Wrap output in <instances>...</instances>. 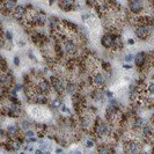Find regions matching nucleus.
<instances>
[{"mask_svg":"<svg viewBox=\"0 0 154 154\" xmlns=\"http://www.w3.org/2000/svg\"><path fill=\"white\" fill-rule=\"evenodd\" d=\"M20 64H21L20 57H19V56H14V57H13V65H14L15 67H19Z\"/></svg>","mask_w":154,"mask_h":154,"instance_id":"nucleus-15","label":"nucleus"},{"mask_svg":"<svg viewBox=\"0 0 154 154\" xmlns=\"http://www.w3.org/2000/svg\"><path fill=\"white\" fill-rule=\"evenodd\" d=\"M60 154H65V153H64V152H63V153H60Z\"/></svg>","mask_w":154,"mask_h":154,"instance_id":"nucleus-27","label":"nucleus"},{"mask_svg":"<svg viewBox=\"0 0 154 154\" xmlns=\"http://www.w3.org/2000/svg\"><path fill=\"white\" fill-rule=\"evenodd\" d=\"M73 154H82V153H81V151H79V150H76V151L73 152Z\"/></svg>","mask_w":154,"mask_h":154,"instance_id":"nucleus-24","label":"nucleus"},{"mask_svg":"<svg viewBox=\"0 0 154 154\" xmlns=\"http://www.w3.org/2000/svg\"><path fill=\"white\" fill-rule=\"evenodd\" d=\"M112 44H114V35L109 34V33H104L101 37V45L108 50V51H111L112 49Z\"/></svg>","mask_w":154,"mask_h":154,"instance_id":"nucleus-5","label":"nucleus"},{"mask_svg":"<svg viewBox=\"0 0 154 154\" xmlns=\"http://www.w3.org/2000/svg\"><path fill=\"white\" fill-rule=\"evenodd\" d=\"M34 154H45V152H42V151H40V150H36Z\"/></svg>","mask_w":154,"mask_h":154,"instance_id":"nucleus-23","label":"nucleus"},{"mask_svg":"<svg viewBox=\"0 0 154 154\" xmlns=\"http://www.w3.org/2000/svg\"><path fill=\"white\" fill-rule=\"evenodd\" d=\"M56 153L57 154H60V153H63V148H60V147H58L57 150H56Z\"/></svg>","mask_w":154,"mask_h":154,"instance_id":"nucleus-22","label":"nucleus"},{"mask_svg":"<svg viewBox=\"0 0 154 154\" xmlns=\"http://www.w3.org/2000/svg\"><path fill=\"white\" fill-rule=\"evenodd\" d=\"M28 56H29V58H30L31 60H35V62H37V59H36V57H35V55H34L33 50H29V51H28Z\"/></svg>","mask_w":154,"mask_h":154,"instance_id":"nucleus-19","label":"nucleus"},{"mask_svg":"<svg viewBox=\"0 0 154 154\" xmlns=\"http://www.w3.org/2000/svg\"><path fill=\"white\" fill-rule=\"evenodd\" d=\"M78 92V83L72 80V79H67L65 80V94L72 96L73 94H76Z\"/></svg>","mask_w":154,"mask_h":154,"instance_id":"nucleus-7","label":"nucleus"},{"mask_svg":"<svg viewBox=\"0 0 154 154\" xmlns=\"http://www.w3.org/2000/svg\"><path fill=\"white\" fill-rule=\"evenodd\" d=\"M16 1H13V0H7V1H1V10L5 15H8V14H12L14 8L16 7Z\"/></svg>","mask_w":154,"mask_h":154,"instance_id":"nucleus-6","label":"nucleus"},{"mask_svg":"<svg viewBox=\"0 0 154 154\" xmlns=\"http://www.w3.org/2000/svg\"><path fill=\"white\" fill-rule=\"evenodd\" d=\"M135 44H136V40H133V38H128V40H126V45L132 46V45H135Z\"/></svg>","mask_w":154,"mask_h":154,"instance_id":"nucleus-18","label":"nucleus"},{"mask_svg":"<svg viewBox=\"0 0 154 154\" xmlns=\"http://www.w3.org/2000/svg\"><path fill=\"white\" fill-rule=\"evenodd\" d=\"M58 6L63 12L74 10V2L73 1H60V2H58Z\"/></svg>","mask_w":154,"mask_h":154,"instance_id":"nucleus-10","label":"nucleus"},{"mask_svg":"<svg viewBox=\"0 0 154 154\" xmlns=\"http://www.w3.org/2000/svg\"><path fill=\"white\" fill-rule=\"evenodd\" d=\"M20 154H26V153H24V152H21V153H20Z\"/></svg>","mask_w":154,"mask_h":154,"instance_id":"nucleus-26","label":"nucleus"},{"mask_svg":"<svg viewBox=\"0 0 154 154\" xmlns=\"http://www.w3.org/2000/svg\"><path fill=\"white\" fill-rule=\"evenodd\" d=\"M124 62H125V64H129V63L133 62V55L132 53H126L124 56Z\"/></svg>","mask_w":154,"mask_h":154,"instance_id":"nucleus-14","label":"nucleus"},{"mask_svg":"<svg viewBox=\"0 0 154 154\" xmlns=\"http://www.w3.org/2000/svg\"><path fill=\"white\" fill-rule=\"evenodd\" d=\"M94 146H95V142H94L93 139H89V138H88L87 142H86V147L90 150V148H93Z\"/></svg>","mask_w":154,"mask_h":154,"instance_id":"nucleus-16","label":"nucleus"},{"mask_svg":"<svg viewBox=\"0 0 154 154\" xmlns=\"http://www.w3.org/2000/svg\"><path fill=\"white\" fill-rule=\"evenodd\" d=\"M128 10L129 13H131L132 15H142L145 13L146 10V7H145V2L143 1H139V0H131V1H128Z\"/></svg>","mask_w":154,"mask_h":154,"instance_id":"nucleus-3","label":"nucleus"},{"mask_svg":"<svg viewBox=\"0 0 154 154\" xmlns=\"http://www.w3.org/2000/svg\"><path fill=\"white\" fill-rule=\"evenodd\" d=\"M59 109H60V111H62V112H64V114H72L71 109H69L65 104H62V107H60Z\"/></svg>","mask_w":154,"mask_h":154,"instance_id":"nucleus-17","label":"nucleus"},{"mask_svg":"<svg viewBox=\"0 0 154 154\" xmlns=\"http://www.w3.org/2000/svg\"><path fill=\"white\" fill-rule=\"evenodd\" d=\"M22 135H23L24 138H34V137L36 136V131L30 129V130H27V131L22 132Z\"/></svg>","mask_w":154,"mask_h":154,"instance_id":"nucleus-13","label":"nucleus"},{"mask_svg":"<svg viewBox=\"0 0 154 154\" xmlns=\"http://www.w3.org/2000/svg\"><path fill=\"white\" fill-rule=\"evenodd\" d=\"M135 27V34L140 41H146L152 37L153 34V26L151 24H137Z\"/></svg>","mask_w":154,"mask_h":154,"instance_id":"nucleus-2","label":"nucleus"},{"mask_svg":"<svg viewBox=\"0 0 154 154\" xmlns=\"http://www.w3.org/2000/svg\"><path fill=\"white\" fill-rule=\"evenodd\" d=\"M62 104H64L63 102V96H53V97H50V101H49V107L51 109H59L62 107Z\"/></svg>","mask_w":154,"mask_h":154,"instance_id":"nucleus-9","label":"nucleus"},{"mask_svg":"<svg viewBox=\"0 0 154 154\" xmlns=\"http://www.w3.org/2000/svg\"><path fill=\"white\" fill-rule=\"evenodd\" d=\"M19 128H20V130H21V132H24V131H27V130H30L33 126H34V123L33 122H30L29 119H21L20 122H19Z\"/></svg>","mask_w":154,"mask_h":154,"instance_id":"nucleus-11","label":"nucleus"},{"mask_svg":"<svg viewBox=\"0 0 154 154\" xmlns=\"http://www.w3.org/2000/svg\"><path fill=\"white\" fill-rule=\"evenodd\" d=\"M3 40H5V42L12 43L13 42V33L10 30H5L3 31Z\"/></svg>","mask_w":154,"mask_h":154,"instance_id":"nucleus-12","label":"nucleus"},{"mask_svg":"<svg viewBox=\"0 0 154 154\" xmlns=\"http://www.w3.org/2000/svg\"><path fill=\"white\" fill-rule=\"evenodd\" d=\"M19 45H20V46H24V45H26V42H24L23 40H21V41H19Z\"/></svg>","mask_w":154,"mask_h":154,"instance_id":"nucleus-21","label":"nucleus"},{"mask_svg":"<svg viewBox=\"0 0 154 154\" xmlns=\"http://www.w3.org/2000/svg\"><path fill=\"white\" fill-rule=\"evenodd\" d=\"M92 76V86L93 88H104L105 83H107V79L105 76L102 71L96 70L93 73H90Z\"/></svg>","mask_w":154,"mask_h":154,"instance_id":"nucleus-4","label":"nucleus"},{"mask_svg":"<svg viewBox=\"0 0 154 154\" xmlns=\"http://www.w3.org/2000/svg\"><path fill=\"white\" fill-rule=\"evenodd\" d=\"M51 90L56 96H63L65 94V80L59 74H51L49 78Z\"/></svg>","mask_w":154,"mask_h":154,"instance_id":"nucleus-1","label":"nucleus"},{"mask_svg":"<svg viewBox=\"0 0 154 154\" xmlns=\"http://www.w3.org/2000/svg\"><path fill=\"white\" fill-rule=\"evenodd\" d=\"M26 9H24V6H22V5H16V7L14 8V10H13V13L10 14L15 20H17V21H22L23 20V17L26 16Z\"/></svg>","mask_w":154,"mask_h":154,"instance_id":"nucleus-8","label":"nucleus"},{"mask_svg":"<svg viewBox=\"0 0 154 154\" xmlns=\"http://www.w3.org/2000/svg\"><path fill=\"white\" fill-rule=\"evenodd\" d=\"M132 67H133V66L130 65V64H125V63L123 64V69H124V70H131Z\"/></svg>","mask_w":154,"mask_h":154,"instance_id":"nucleus-20","label":"nucleus"},{"mask_svg":"<svg viewBox=\"0 0 154 154\" xmlns=\"http://www.w3.org/2000/svg\"><path fill=\"white\" fill-rule=\"evenodd\" d=\"M45 154H51L50 152H45Z\"/></svg>","mask_w":154,"mask_h":154,"instance_id":"nucleus-25","label":"nucleus"}]
</instances>
